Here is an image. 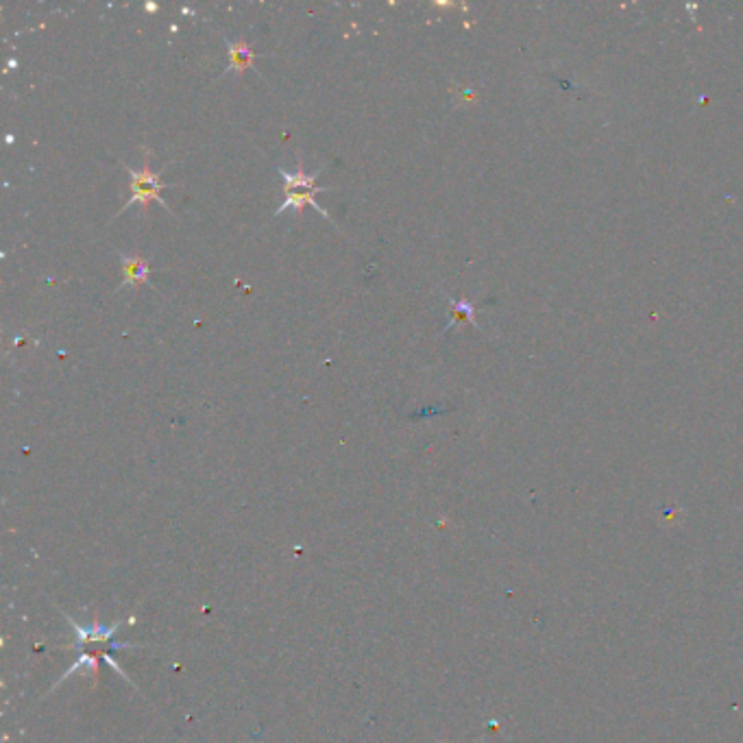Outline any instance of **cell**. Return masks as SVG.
<instances>
[{"instance_id":"cell-2","label":"cell","mask_w":743,"mask_h":743,"mask_svg":"<svg viewBox=\"0 0 743 743\" xmlns=\"http://www.w3.org/2000/svg\"><path fill=\"white\" fill-rule=\"evenodd\" d=\"M279 175H282L284 184H286V186H284V190H286V199H284L282 205L277 207V212H275L277 216H279V214H284V212H288V210H295L297 214H301L303 205H312L316 212L323 214L325 218H330V214H327V210H323V207H321L319 203H316V199H314L316 194H319V192H327V188L314 186V181H316V177H319V173L308 175L306 170H303V162L299 160L295 173H288V170L279 168Z\"/></svg>"},{"instance_id":"cell-1","label":"cell","mask_w":743,"mask_h":743,"mask_svg":"<svg viewBox=\"0 0 743 743\" xmlns=\"http://www.w3.org/2000/svg\"><path fill=\"white\" fill-rule=\"evenodd\" d=\"M68 624L75 628V635H77V643H75V650H77V661L72 663L68 667V672L59 678V682H55V687L51 691H55L62 682H66L70 676H75L81 667H92L96 669L99 667V663H107L109 667L114 669V672L118 676H123L127 682H131L125 674V669L120 667L116 661H114V652H120V650H140L142 645L138 643H118L114 641L116 632L120 628V621H116V624L112 626H103V624H94V626H79L75 619H72L70 615H66Z\"/></svg>"},{"instance_id":"cell-3","label":"cell","mask_w":743,"mask_h":743,"mask_svg":"<svg viewBox=\"0 0 743 743\" xmlns=\"http://www.w3.org/2000/svg\"><path fill=\"white\" fill-rule=\"evenodd\" d=\"M125 170H127L129 177H131V184H129L131 186V199L125 203L123 210L118 212V216L123 214V212H127L129 207L136 205V203H140L142 210L146 212V207H149L151 201H157V203H160L164 207V210H168L166 201L160 197V192L166 188V184L160 179L162 173H153L151 166H149V160H144L142 170H133L131 166H125ZM170 214H173V212H170Z\"/></svg>"},{"instance_id":"cell-6","label":"cell","mask_w":743,"mask_h":743,"mask_svg":"<svg viewBox=\"0 0 743 743\" xmlns=\"http://www.w3.org/2000/svg\"><path fill=\"white\" fill-rule=\"evenodd\" d=\"M146 9H149V11H155V9H157V5H153V3H149V5H146Z\"/></svg>"},{"instance_id":"cell-4","label":"cell","mask_w":743,"mask_h":743,"mask_svg":"<svg viewBox=\"0 0 743 743\" xmlns=\"http://www.w3.org/2000/svg\"><path fill=\"white\" fill-rule=\"evenodd\" d=\"M120 264H123V284H120V288L149 284V264L140 255L120 253Z\"/></svg>"},{"instance_id":"cell-5","label":"cell","mask_w":743,"mask_h":743,"mask_svg":"<svg viewBox=\"0 0 743 743\" xmlns=\"http://www.w3.org/2000/svg\"><path fill=\"white\" fill-rule=\"evenodd\" d=\"M227 42V53H229V64L225 68V75H242V72L249 70L253 66L255 53L253 48L245 40H225Z\"/></svg>"}]
</instances>
